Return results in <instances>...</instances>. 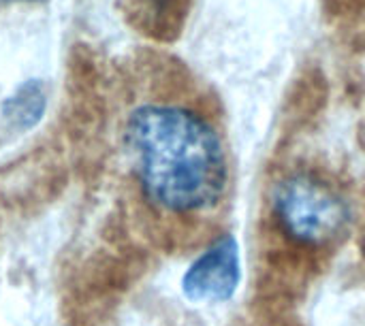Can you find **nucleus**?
Masks as SVG:
<instances>
[{"mask_svg": "<svg viewBox=\"0 0 365 326\" xmlns=\"http://www.w3.org/2000/svg\"><path fill=\"white\" fill-rule=\"evenodd\" d=\"M126 147L145 196L171 214L214 207L227 186V156L216 128L180 105H143L126 124Z\"/></svg>", "mask_w": 365, "mask_h": 326, "instance_id": "f257e3e1", "label": "nucleus"}, {"mask_svg": "<svg viewBox=\"0 0 365 326\" xmlns=\"http://www.w3.org/2000/svg\"><path fill=\"white\" fill-rule=\"evenodd\" d=\"M272 205L284 233L306 246L334 241L351 220V209L342 194L306 173H295L278 182Z\"/></svg>", "mask_w": 365, "mask_h": 326, "instance_id": "f03ea898", "label": "nucleus"}, {"mask_svg": "<svg viewBox=\"0 0 365 326\" xmlns=\"http://www.w3.org/2000/svg\"><path fill=\"white\" fill-rule=\"evenodd\" d=\"M242 282L240 246L233 235L218 237L205 248L182 278V293L190 303L229 301Z\"/></svg>", "mask_w": 365, "mask_h": 326, "instance_id": "7ed1b4c3", "label": "nucleus"}, {"mask_svg": "<svg viewBox=\"0 0 365 326\" xmlns=\"http://www.w3.org/2000/svg\"><path fill=\"white\" fill-rule=\"evenodd\" d=\"M45 111V92L41 83H26L17 90L13 98L4 102V115L19 128L34 126Z\"/></svg>", "mask_w": 365, "mask_h": 326, "instance_id": "20e7f679", "label": "nucleus"}, {"mask_svg": "<svg viewBox=\"0 0 365 326\" xmlns=\"http://www.w3.org/2000/svg\"><path fill=\"white\" fill-rule=\"evenodd\" d=\"M364 252H365V235H364Z\"/></svg>", "mask_w": 365, "mask_h": 326, "instance_id": "39448f33", "label": "nucleus"}]
</instances>
